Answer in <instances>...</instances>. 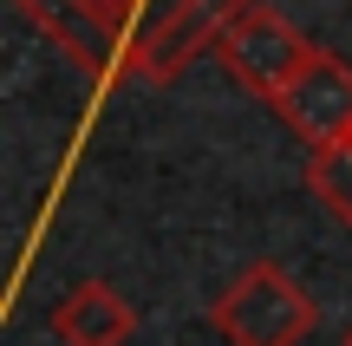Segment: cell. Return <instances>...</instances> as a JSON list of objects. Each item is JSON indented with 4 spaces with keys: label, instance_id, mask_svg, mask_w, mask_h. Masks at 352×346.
I'll return each mask as SVG.
<instances>
[{
    "label": "cell",
    "instance_id": "3",
    "mask_svg": "<svg viewBox=\"0 0 352 346\" xmlns=\"http://www.w3.org/2000/svg\"><path fill=\"white\" fill-rule=\"evenodd\" d=\"M274 111L307 151L352 138V65L340 52H314V59L274 91Z\"/></svg>",
    "mask_w": 352,
    "mask_h": 346
},
{
    "label": "cell",
    "instance_id": "4",
    "mask_svg": "<svg viewBox=\"0 0 352 346\" xmlns=\"http://www.w3.org/2000/svg\"><path fill=\"white\" fill-rule=\"evenodd\" d=\"M52 334L65 346H124L138 334V314H131V301L118 294V288L104 281H78L72 294L52 307Z\"/></svg>",
    "mask_w": 352,
    "mask_h": 346
},
{
    "label": "cell",
    "instance_id": "5",
    "mask_svg": "<svg viewBox=\"0 0 352 346\" xmlns=\"http://www.w3.org/2000/svg\"><path fill=\"white\" fill-rule=\"evenodd\" d=\"M307 190H314V203L327 209V216H340L352 229V138L307 151Z\"/></svg>",
    "mask_w": 352,
    "mask_h": 346
},
{
    "label": "cell",
    "instance_id": "1",
    "mask_svg": "<svg viewBox=\"0 0 352 346\" xmlns=\"http://www.w3.org/2000/svg\"><path fill=\"white\" fill-rule=\"evenodd\" d=\"M320 307L280 261H248L222 294L209 301V327L228 346H300L314 334Z\"/></svg>",
    "mask_w": 352,
    "mask_h": 346
},
{
    "label": "cell",
    "instance_id": "2",
    "mask_svg": "<svg viewBox=\"0 0 352 346\" xmlns=\"http://www.w3.org/2000/svg\"><path fill=\"white\" fill-rule=\"evenodd\" d=\"M314 52L320 46L287 20V13H274L267 0H241V7L222 20V33H215V59L235 72V85H248L254 98H267V105H274V91L287 85Z\"/></svg>",
    "mask_w": 352,
    "mask_h": 346
},
{
    "label": "cell",
    "instance_id": "6",
    "mask_svg": "<svg viewBox=\"0 0 352 346\" xmlns=\"http://www.w3.org/2000/svg\"><path fill=\"white\" fill-rule=\"evenodd\" d=\"M346 346H352V327H346Z\"/></svg>",
    "mask_w": 352,
    "mask_h": 346
}]
</instances>
